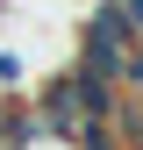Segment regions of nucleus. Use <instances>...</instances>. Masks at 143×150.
Returning <instances> with one entry per match:
<instances>
[{
    "instance_id": "nucleus-1",
    "label": "nucleus",
    "mask_w": 143,
    "mask_h": 150,
    "mask_svg": "<svg viewBox=\"0 0 143 150\" xmlns=\"http://www.w3.org/2000/svg\"><path fill=\"white\" fill-rule=\"evenodd\" d=\"M29 79V57H22V50H0V86H22Z\"/></svg>"
}]
</instances>
